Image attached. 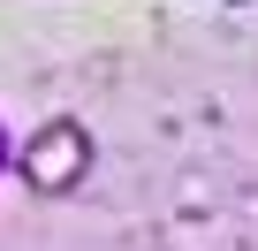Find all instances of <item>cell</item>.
<instances>
[{"label": "cell", "mask_w": 258, "mask_h": 251, "mask_svg": "<svg viewBox=\"0 0 258 251\" xmlns=\"http://www.w3.org/2000/svg\"><path fill=\"white\" fill-rule=\"evenodd\" d=\"M23 168H31L46 190H61V183H69V168H84V137H76V130H46V145H31V153H23Z\"/></svg>", "instance_id": "cell-1"}]
</instances>
